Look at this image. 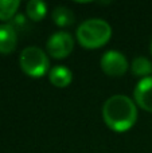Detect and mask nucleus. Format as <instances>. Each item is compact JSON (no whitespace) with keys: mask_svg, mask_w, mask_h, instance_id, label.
<instances>
[{"mask_svg":"<svg viewBox=\"0 0 152 153\" xmlns=\"http://www.w3.org/2000/svg\"><path fill=\"white\" fill-rule=\"evenodd\" d=\"M133 101L137 108L152 113V76L139 79L133 90Z\"/></svg>","mask_w":152,"mask_h":153,"instance_id":"obj_6","label":"nucleus"},{"mask_svg":"<svg viewBox=\"0 0 152 153\" xmlns=\"http://www.w3.org/2000/svg\"><path fill=\"white\" fill-rule=\"evenodd\" d=\"M18 46V31L12 23L0 24V54L8 55Z\"/></svg>","mask_w":152,"mask_h":153,"instance_id":"obj_7","label":"nucleus"},{"mask_svg":"<svg viewBox=\"0 0 152 153\" xmlns=\"http://www.w3.org/2000/svg\"><path fill=\"white\" fill-rule=\"evenodd\" d=\"M19 66L30 78H42L51 70L47 53L37 46H28L22 50L19 55Z\"/></svg>","mask_w":152,"mask_h":153,"instance_id":"obj_3","label":"nucleus"},{"mask_svg":"<svg viewBox=\"0 0 152 153\" xmlns=\"http://www.w3.org/2000/svg\"><path fill=\"white\" fill-rule=\"evenodd\" d=\"M102 120L110 130L125 133L135 126L137 121V105L125 94H115L102 105Z\"/></svg>","mask_w":152,"mask_h":153,"instance_id":"obj_1","label":"nucleus"},{"mask_svg":"<svg viewBox=\"0 0 152 153\" xmlns=\"http://www.w3.org/2000/svg\"><path fill=\"white\" fill-rule=\"evenodd\" d=\"M74 50V38L65 31H57L47 39L46 53L54 59H65Z\"/></svg>","mask_w":152,"mask_h":153,"instance_id":"obj_4","label":"nucleus"},{"mask_svg":"<svg viewBox=\"0 0 152 153\" xmlns=\"http://www.w3.org/2000/svg\"><path fill=\"white\" fill-rule=\"evenodd\" d=\"M75 38L80 46L83 48L88 50L101 48L112 38V27L104 19L92 18L83 20L77 27Z\"/></svg>","mask_w":152,"mask_h":153,"instance_id":"obj_2","label":"nucleus"},{"mask_svg":"<svg viewBox=\"0 0 152 153\" xmlns=\"http://www.w3.org/2000/svg\"><path fill=\"white\" fill-rule=\"evenodd\" d=\"M48 81L58 89H65L73 82V73L69 67L58 65L48 71Z\"/></svg>","mask_w":152,"mask_h":153,"instance_id":"obj_8","label":"nucleus"},{"mask_svg":"<svg viewBox=\"0 0 152 153\" xmlns=\"http://www.w3.org/2000/svg\"><path fill=\"white\" fill-rule=\"evenodd\" d=\"M150 51H151V55H152V39H151V43H150Z\"/></svg>","mask_w":152,"mask_h":153,"instance_id":"obj_13","label":"nucleus"},{"mask_svg":"<svg viewBox=\"0 0 152 153\" xmlns=\"http://www.w3.org/2000/svg\"><path fill=\"white\" fill-rule=\"evenodd\" d=\"M100 66L102 71L109 76H123L129 69L127 56L117 50L105 51L100 59Z\"/></svg>","mask_w":152,"mask_h":153,"instance_id":"obj_5","label":"nucleus"},{"mask_svg":"<svg viewBox=\"0 0 152 153\" xmlns=\"http://www.w3.org/2000/svg\"><path fill=\"white\" fill-rule=\"evenodd\" d=\"M131 71L140 79L152 76V62L145 56H136L131 63Z\"/></svg>","mask_w":152,"mask_h":153,"instance_id":"obj_10","label":"nucleus"},{"mask_svg":"<svg viewBox=\"0 0 152 153\" xmlns=\"http://www.w3.org/2000/svg\"><path fill=\"white\" fill-rule=\"evenodd\" d=\"M51 19L55 26L63 28V27H70L74 24L75 15L70 8L65 7V5H58L51 12Z\"/></svg>","mask_w":152,"mask_h":153,"instance_id":"obj_9","label":"nucleus"},{"mask_svg":"<svg viewBox=\"0 0 152 153\" xmlns=\"http://www.w3.org/2000/svg\"><path fill=\"white\" fill-rule=\"evenodd\" d=\"M26 15L31 22H40L47 15V4L40 0H30L26 4Z\"/></svg>","mask_w":152,"mask_h":153,"instance_id":"obj_11","label":"nucleus"},{"mask_svg":"<svg viewBox=\"0 0 152 153\" xmlns=\"http://www.w3.org/2000/svg\"><path fill=\"white\" fill-rule=\"evenodd\" d=\"M20 1L18 0H0V20H11L18 12Z\"/></svg>","mask_w":152,"mask_h":153,"instance_id":"obj_12","label":"nucleus"}]
</instances>
